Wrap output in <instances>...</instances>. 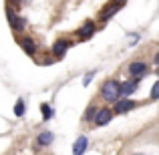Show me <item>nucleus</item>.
Returning a JSON list of instances; mask_svg holds the SVG:
<instances>
[{"instance_id":"9d476101","label":"nucleus","mask_w":159,"mask_h":155,"mask_svg":"<svg viewBox=\"0 0 159 155\" xmlns=\"http://www.w3.org/2000/svg\"><path fill=\"white\" fill-rule=\"evenodd\" d=\"M77 34H79V39H81V40H89L91 36L95 34V22H93V20H87L85 26H83Z\"/></svg>"},{"instance_id":"dca6fc26","label":"nucleus","mask_w":159,"mask_h":155,"mask_svg":"<svg viewBox=\"0 0 159 155\" xmlns=\"http://www.w3.org/2000/svg\"><path fill=\"white\" fill-rule=\"evenodd\" d=\"M149 99L151 101H155V99H159V81L153 85V89H151V95H149Z\"/></svg>"},{"instance_id":"f8f14e48","label":"nucleus","mask_w":159,"mask_h":155,"mask_svg":"<svg viewBox=\"0 0 159 155\" xmlns=\"http://www.w3.org/2000/svg\"><path fill=\"white\" fill-rule=\"evenodd\" d=\"M87 145H89V139H87L85 135L77 137V141L73 143V155H83L87 151Z\"/></svg>"},{"instance_id":"f257e3e1","label":"nucleus","mask_w":159,"mask_h":155,"mask_svg":"<svg viewBox=\"0 0 159 155\" xmlns=\"http://www.w3.org/2000/svg\"><path fill=\"white\" fill-rule=\"evenodd\" d=\"M101 97L105 99L107 103H113L115 105L123 97V89H121V83L119 81H105L101 87Z\"/></svg>"},{"instance_id":"9b49d317","label":"nucleus","mask_w":159,"mask_h":155,"mask_svg":"<svg viewBox=\"0 0 159 155\" xmlns=\"http://www.w3.org/2000/svg\"><path fill=\"white\" fill-rule=\"evenodd\" d=\"M121 89H123V97H129V95H133L137 89H139V79H131V81L121 83Z\"/></svg>"},{"instance_id":"6e6552de","label":"nucleus","mask_w":159,"mask_h":155,"mask_svg":"<svg viewBox=\"0 0 159 155\" xmlns=\"http://www.w3.org/2000/svg\"><path fill=\"white\" fill-rule=\"evenodd\" d=\"M16 40H18V44L22 47V51L26 54H30V57L36 54V43L30 39V36H20V39H16Z\"/></svg>"},{"instance_id":"ddd939ff","label":"nucleus","mask_w":159,"mask_h":155,"mask_svg":"<svg viewBox=\"0 0 159 155\" xmlns=\"http://www.w3.org/2000/svg\"><path fill=\"white\" fill-rule=\"evenodd\" d=\"M97 113H99V109L95 107V105H91V107L85 111V117H83V119H85L87 123H91V121L95 123V117H97Z\"/></svg>"},{"instance_id":"0eeeda50","label":"nucleus","mask_w":159,"mask_h":155,"mask_svg":"<svg viewBox=\"0 0 159 155\" xmlns=\"http://www.w3.org/2000/svg\"><path fill=\"white\" fill-rule=\"evenodd\" d=\"M6 16H8V20H10V26L14 28V30H22V28L26 26L24 18H22V16H16V14H14V10H12L10 6L6 8Z\"/></svg>"},{"instance_id":"aec40b11","label":"nucleus","mask_w":159,"mask_h":155,"mask_svg":"<svg viewBox=\"0 0 159 155\" xmlns=\"http://www.w3.org/2000/svg\"><path fill=\"white\" fill-rule=\"evenodd\" d=\"M157 75H159V69H157Z\"/></svg>"},{"instance_id":"4468645a","label":"nucleus","mask_w":159,"mask_h":155,"mask_svg":"<svg viewBox=\"0 0 159 155\" xmlns=\"http://www.w3.org/2000/svg\"><path fill=\"white\" fill-rule=\"evenodd\" d=\"M40 113H43V119H44V121L52 119V115H54L52 107H51V105H48V103H43V105H40Z\"/></svg>"},{"instance_id":"a211bd4d","label":"nucleus","mask_w":159,"mask_h":155,"mask_svg":"<svg viewBox=\"0 0 159 155\" xmlns=\"http://www.w3.org/2000/svg\"><path fill=\"white\" fill-rule=\"evenodd\" d=\"M155 65H157V66H159V51H157V52H155Z\"/></svg>"},{"instance_id":"20e7f679","label":"nucleus","mask_w":159,"mask_h":155,"mask_svg":"<svg viewBox=\"0 0 159 155\" xmlns=\"http://www.w3.org/2000/svg\"><path fill=\"white\" fill-rule=\"evenodd\" d=\"M54 141V133L52 131H43V133H39V137H36V141H34V151H39L40 147H47V145H51Z\"/></svg>"},{"instance_id":"7ed1b4c3","label":"nucleus","mask_w":159,"mask_h":155,"mask_svg":"<svg viewBox=\"0 0 159 155\" xmlns=\"http://www.w3.org/2000/svg\"><path fill=\"white\" fill-rule=\"evenodd\" d=\"M113 115H115V111H111L109 107H103V109H99L97 117H95V125H97V127H105V125H109V123H111Z\"/></svg>"},{"instance_id":"1a4fd4ad","label":"nucleus","mask_w":159,"mask_h":155,"mask_svg":"<svg viewBox=\"0 0 159 155\" xmlns=\"http://www.w3.org/2000/svg\"><path fill=\"white\" fill-rule=\"evenodd\" d=\"M69 48H70V40H66V39H58L57 43L52 44V54H54L57 58H61L62 54L69 51Z\"/></svg>"},{"instance_id":"f03ea898","label":"nucleus","mask_w":159,"mask_h":155,"mask_svg":"<svg viewBox=\"0 0 159 155\" xmlns=\"http://www.w3.org/2000/svg\"><path fill=\"white\" fill-rule=\"evenodd\" d=\"M147 62H143V61H135V62H131L129 65V75H131V79H141V77H145L147 75Z\"/></svg>"},{"instance_id":"39448f33","label":"nucleus","mask_w":159,"mask_h":155,"mask_svg":"<svg viewBox=\"0 0 159 155\" xmlns=\"http://www.w3.org/2000/svg\"><path fill=\"white\" fill-rule=\"evenodd\" d=\"M135 101L133 99H129V97H123V99H119V101L115 103V113L117 115H123V113H129L133 107H135Z\"/></svg>"},{"instance_id":"6ab92c4d","label":"nucleus","mask_w":159,"mask_h":155,"mask_svg":"<svg viewBox=\"0 0 159 155\" xmlns=\"http://www.w3.org/2000/svg\"><path fill=\"white\" fill-rule=\"evenodd\" d=\"M133 155H145V153H133Z\"/></svg>"},{"instance_id":"423d86ee","label":"nucleus","mask_w":159,"mask_h":155,"mask_svg":"<svg viewBox=\"0 0 159 155\" xmlns=\"http://www.w3.org/2000/svg\"><path fill=\"white\" fill-rule=\"evenodd\" d=\"M121 8H123V0H113V2H109V6L101 12V20H103V22L109 20L113 14H115V12H119Z\"/></svg>"},{"instance_id":"f3484780","label":"nucleus","mask_w":159,"mask_h":155,"mask_svg":"<svg viewBox=\"0 0 159 155\" xmlns=\"http://www.w3.org/2000/svg\"><path fill=\"white\" fill-rule=\"evenodd\" d=\"M93 77H95V73H89V75L85 77V81H83V85H89V83H91V79H93Z\"/></svg>"},{"instance_id":"2eb2a0df","label":"nucleus","mask_w":159,"mask_h":155,"mask_svg":"<svg viewBox=\"0 0 159 155\" xmlns=\"http://www.w3.org/2000/svg\"><path fill=\"white\" fill-rule=\"evenodd\" d=\"M24 111H26V105H24L22 99H18V101H16V105H14V115H16V117H22Z\"/></svg>"}]
</instances>
